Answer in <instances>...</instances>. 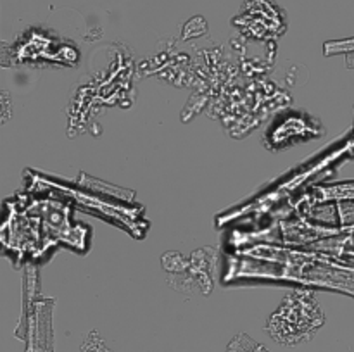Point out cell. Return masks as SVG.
Listing matches in <instances>:
<instances>
[{
    "label": "cell",
    "mask_w": 354,
    "mask_h": 352,
    "mask_svg": "<svg viewBox=\"0 0 354 352\" xmlns=\"http://www.w3.org/2000/svg\"><path fill=\"white\" fill-rule=\"evenodd\" d=\"M80 352H113V351L107 347L106 340H104L97 331H90V333L86 335L85 342L82 344V347H80Z\"/></svg>",
    "instance_id": "cell-2"
},
{
    "label": "cell",
    "mask_w": 354,
    "mask_h": 352,
    "mask_svg": "<svg viewBox=\"0 0 354 352\" xmlns=\"http://www.w3.org/2000/svg\"><path fill=\"white\" fill-rule=\"evenodd\" d=\"M325 323L324 311L311 292H292L268 317L266 331L282 345H299L311 340Z\"/></svg>",
    "instance_id": "cell-1"
},
{
    "label": "cell",
    "mask_w": 354,
    "mask_h": 352,
    "mask_svg": "<svg viewBox=\"0 0 354 352\" xmlns=\"http://www.w3.org/2000/svg\"><path fill=\"white\" fill-rule=\"evenodd\" d=\"M12 116V99L9 92L0 90V124H6Z\"/></svg>",
    "instance_id": "cell-3"
},
{
    "label": "cell",
    "mask_w": 354,
    "mask_h": 352,
    "mask_svg": "<svg viewBox=\"0 0 354 352\" xmlns=\"http://www.w3.org/2000/svg\"><path fill=\"white\" fill-rule=\"evenodd\" d=\"M342 223L354 228V202H346L341 206Z\"/></svg>",
    "instance_id": "cell-4"
}]
</instances>
